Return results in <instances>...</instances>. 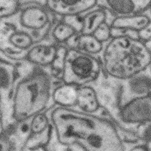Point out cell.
Masks as SVG:
<instances>
[{"mask_svg": "<svg viewBox=\"0 0 151 151\" xmlns=\"http://www.w3.org/2000/svg\"><path fill=\"white\" fill-rule=\"evenodd\" d=\"M111 38L116 37H129L139 40L137 32L125 29L111 27Z\"/></svg>", "mask_w": 151, "mask_h": 151, "instance_id": "obj_21", "label": "cell"}, {"mask_svg": "<svg viewBox=\"0 0 151 151\" xmlns=\"http://www.w3.org/2000/svg\"><path fill=\"white\" fill-rule=\"evenodd\" d=\"M76 106L80 110L87 113L94 114L97 111L99 108L100 102L96 90L88 85L78 87Z\"/></svg>", "mask_w": 151, "mask_h": 151, "instance_id": "obj_12", "label": "cell"}, {"mask_svg": "<svg viewBox=\"0 0 151 151\" xmlns=\"http://www.w3.org/2000/svg\"><path fill=\"white\" fill-rule=\"evenodd\" d=\"M78 89V86L63 82L55 86L52 93V100L54 106L74 108L77 104Z\"/></svg>", "mask_w": 151, "mask_h": 151, "instance_id": "obj_11", "label": "cell"}, {"mask_svg": "<svg viewBox=\"0 0 151 151\" xmlns=\"http://www.w3.org/2000/svg\"><path fill=\"white\" fill-rule=\"evenodd\" d=\"M103 66L108 75L118 80L131 79L150 65L151 50L141 41L129 37L111 38L103 54Z\"/></svg>", "mask_w": 151, "mask_h": 151, "instance_id": "obj_3", "label": "cell"}, {"mask_svg": "<svg viewBox=\"0 0 151 151\" xmlns=\"http://www.w3.org/2000/svg\"><path fill=\"white\" fill-rule=\"evenodd\" d=\"M45 6L55 15L65 17L81 15L83 13L91 11L97 6L95 0H49L46 1Z\"/></svg>", "mask_w": 151, "mask_h": 151, "instance_id": "obj_9", "label": "cell"}, {"mask_svg": "<svg viewBox=\"0 0 151 151\" xmlns=\"http://www.w3.org/2000/svg\"><path fill=\"white\" fill-rule=\"evenodd\" d=\"M68 49L64 45L58 44L55 57L51 66L47 68L54 79L61 82Z\"/></svg>", "mask_w": 151, "mask_h": 151, "instance_id": "obj_17", "label": "cell"}, {"mask_svg": "<svg viewBox=\"0 0 151 151\" xmlns=\"http://www.w3.org/2000/svg\"><path fill=\"white\" fill-rule=\"evenodd\" d=\"M54 83L48 69L39 67L17 77L10 96L13 122L28 121L52 108Z\"/></svg>", "mask_w": 151, "mask_h": 151, "instance_id": "obj_2", "label": "cell"}, {"mask_svg": "<svg viewBox=\"0 0 151 151\" xmlns=\"http://www.w3.org/2000/svg\"><path fill=\"white\" fill-rule=\"evenodd\" d=\"M106 19V13L104 9L99 8L90 11L83 17V27L81 34L93 35Z\"/></svg>", "mask_w": 151, "mask_h": 151, "instance_id": "obj_14", "label": "cell"}, {"mask_svg": "<svg viewBox=\"0 0 151 151\" xmlns=\"http://www.w3.org/2000/svg\"><path fill=\"white\" fill-rule=\"evenodd\" d=\"M103 47L102 43L93 35L80 34L76 50L93 55L101 52Z\"/></svg>", "mask_w": 151, "mask_h": 151, "instance_id": "obj_16", "label": "cell"}, {"mask_svg": "<svg viewBox=\"0 0 151 151\" xmlns=\"http://www.w3.org/2000/svg\"><path fill=\"white\" fill-rule=\"evenodd\" d=\"M71 27L60 20L55 22L51 28L48 37L57 44H64L71 37L76 34Z\"/></svg>", "mask_w": 151, "mask_h": 151, "instance_id": "obj_15", "label": "cell"}, {"mask_svg": "<svg viewBox=\"0 0 151 151\" xmlns=\"http://www.w3.org/2000/svg\"><path fill=\"white\" fill-rule=\"evenodd\" d=\"M99 60L76 49H68L62 82L80 87L96 81L101 70Z\"/></svg>", "mask_w": 151, "mask_h": 151, "instance_id": "obj_4", "label": "cell"}, {"mask_svg": "<svg viewBox=\"0 0 151 151\" xmlns=\"http://www.w3.org/2000/svg\"><path fill=\"white\" fill-rule=\"evenodd\" d=\"M128 151H151V143L137 144L131 147Z\"/></svg>", "mask_w": 151, "mask_h": 151, "instance_id": "obj_23", "label": "cell"}, {"mask_svg": "<svg viewBox=\"0 0 151 151\" xmlns=\"http://www.w3.org/2000/svg\"><path fill=\"white\" fill-rule=\"evenodd\" d=\"M54 135L62 145L84 151H125L121 135L105 119L74 108L54 106L49 111Z\"/></svg>", "mask_w": 151, "mask_h": 151, "instance_id": "obj_1", "label": "cell"}, {"mask_svg": "<svg viewBox=\"0 0 151 151\" xmlns=\"http://www.w3.org/2000/svg\"><path fill=\"white\" fill-rule=\"evenodd\" d=\"M49 110L30 119V134L27 144V149L44 148L51 139L53 129Z\"/></svg>", "mask_w": 151, "mask_h": 151, "instance_id": "obj_6", "label": "cell"}, {"mask_svg": "<svg viewBox=\"0 0 151 151\" xmlns=\"http://www.w3.org/2000/svg\"><path fill=\"white\" fill-rule=\"evenodd\" d=\"M83 17L81 15L65 17H62L61 20L69 25L76 33L81 34L83 27Z\"/></svg>", "mask_w": 151, "mask_h": 151, "instance_id": "obj_20", "label": "cell"}, {"mask_svg": "<svg viewBox=\"0 0 151 151\" xmlns=\"http://www.w3.org/2000/svg\"><path fill=\"white\" fill-rule=\"evenodd\" d=\"M20 10L19 1L0 0V20L13 17Z\"/></svg>", "mask_w": 151, "mask_h": 151, "instance_id": "obj_18", "label": "cell"}, {"mask_svg": "<svg viewBox=\"0 0 151 151\" xmlns=\"http://www.w3.org/2000/svg\"><path fill=\"white\" fill-rule=\"evenodd\" d=\"M122 119L128 124H145L151 122L150 94L137 97L126 104L121 112Z\"/></svg>", "mask_w": 151, "mask_h": 151, "instance_id": "obj_7", "label": "cell"}, {"mask_svg": "<svg viewBox=\"0 0 151 151\" xmlns=\"http://www.w3.org/2000/svg\"><path fill=\"white\" fill-rule=\"evenodd\" d=\"M57 45L48 38L35 43L27 52L25 60L35 67L48 68L55 57Z\"/></svg>", "mask_w": 151, "mask_h": 151, "instance_id": "obj_8", "label": "cell"}, {"mask_svg": "<svg viewBox=\"0 0 151 151\" xmlns=\"http://www.w3.org/2000/svg\"><path fill=\"white\" fill-rule=\"evenodd\" d=\"M150 0L97 1V6L111 12L117 17L142 14L150 8Z\"/></svg>", "mask_w": 151, "mask_h": 151, "instance_id": "obj_10", "label": "cell"}, {"mask_svg": "<svg viewBox=\"0 0 151 151\" xmlns=\"http://www.w3.org/2000/svg\"><path fill=\"white\" fill-rule=\"evenodd\" d=\"M151 23V19L144 14L117 17L111 24V27L125 29L139 32Z\"/></svg>", "mask_w": 151, "mask_h": 151, "instance_id": "obj_13", "label": "cell"}, {"mask_svg": "<svg viewBox=\"0 0 151 151\" xmlns=\"http://www.w3.org/2000/svg\"><path fill=\"white\" fill-rule=\"evenodd\" d=\"M46 1H19V21L21 27L37 33L42 40L46 39L55 19L45 6Z\"/></svg>", "mask_w": 151, "mask_h": 151, "instance_id": "obj_5", "label": "cell"}, {"mask_svg": "<svg viewBox=\"0 0 151 151\" xmlns=\"http://www.w3.org/2000/svg\"><path fill=\"white\" fill-rule=\"evenodd\" d=\"M5 70L2 64L0 63V86L3 82L5 77Z\"/></svg>", "mask_w": 151, "mask_h": 151, "instance_id": "obj_24", "label": "cell"}, {"mask_svg": "<svg viewBox=\"0 0 151 151\" xmlns=\"http://www.w3.org/2000/svg\"><path fill=\"white\" fill-rule=\"evenodd\" d=\"M139 40L143 42L151 40V24L138 32Z\"/></svg>", "mask_w": 151, "mask_h": 151, "instance_id": "obj_22", "label": "cell"}, {"mask_svg": "<svg viewBox=\"0 0 151 151\" xmlns=\"http://www.w3.org/2000/svg\"><path fill=\"white\" fill-rule=\"evenodd\" d=\"M93 35L102 43L109 40L111 39V26L106 22H104L95 31Z\"/></svg>", "mask_w": 151, "mask_h": 151, "instance_id": "obj_19", "label": "cell"}]
</instances>
